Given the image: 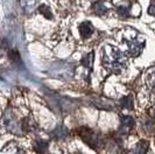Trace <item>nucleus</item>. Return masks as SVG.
Here are the masks:
<instances>
[{
  "label": "nucleus",
  "mask_w": 155,
  "mask_h": 154,
  "mask_svg": "<svg viewBox=\"0 0 155 154\" xmlns=\"http://www.w3.org/2000/svg\"><path fill=\"white\" fill-rule=\"evenodd\" d=\"M101 63L104 68L113 74H119L125 69L127 64V59L123 52L118 48L106 45L101 52Z\"/></svg>",
  "instance_id": "f257e3e1"
},
{
  "label": "nucleus",
  "mask_w": 155,
  "mask_h": 154,
  "mask_svg": "<svg viewBox=\"0 0 155 154\" xmlns=\"http://www.w3.org/2000/svg\"><path fill=\"white\" fill-rule=\"evenodd\" d=\"M79 136L83 138V140L87 145H90L91 147H97L99 144L98 136L94 132L91 131L90 129H81L79 130Z\"/></svg>",
  "instance_id": "f03ea898"
},
{
  "label": "nucleus",
  "mask_w": 155,
  "mask_h": 154,
  "mask_svg": "<svg viewBox=\"0 0 155 154\" xmlns=\"http://www.w3.org/2000/svg\"><path fill=\"white\" fill-rule=\"evenodd\" d=\"M78 33H79L81 38L87 40V38H90L93 35L94 27H93V25L90 21H83L78 26Z\"/></svg>",
  "instance_id": "7ed1b4c3"
},
{
  "label": "nucleus",
  "mask_w": 155,
  "mask_h": 154,
  "mask_svg": "<svg viewBox=\"0 0 155 154\" xmlns=\"http://www.w3.org/2000/svg\"><path fill=\"white\" fill-rule=\"evenodd\" d=\"M145 48V42H139L138 40L127 41V53L131 56H139Z\"/></svg>",
  "instance_id": "20e7f679"
},
{
  "label": "nucleus",
  "mask_w": 155,
  "mask_h": 154,
  "mask_svg": "<svg viewBox=\"0 0 155 154\" xmlns=\"http://www.w3.org/2000/svg\"><path fill=\"white\" fill-rule=\"evenodd\" d=\"M34 149L38 154H49V144L43 139H38L34 141Z\"/></svg>",
  "instance_id": "39448f33"
},
{
  "label": "nucleus",
  "mask_w": 155,
  "mask_h": 154,
  "mask_svg": "<svg viewBox=\"0 0 155 154\" xmlns=\"http://www.w3.org/2000/svg\"><path fill=\"white\" fill-rule=\"evenodd\" d=\"M134 126V120H133L132 117H128V116H125L121 118V126H120V132L123 133H127L133 129Z\"/></svg>",
  "instance_id": "423d86ee"
},
{
  "label": "nucleus",
  "mask_w": 155,
  "mask_h": 154,
  "mask_svg": "<svg viewBox=\"0 0 155 154\" xmlns=\"http://www.w3.org/2000/svg\"><path fill=\"white\" fill-rule=\"evenodd\" d=\"M107 9H109V8L106 7L105 2L101 1V0L96 1V2L92 5V11L97 14V15H105L106 12H107Z\"/></svg>",
  "instance_id": "0eeeda50"
},
{
  "label": "nucleus",
  "mask_w": 155,
  "mask_h": 154,
  "mask_svg": "<svg viewBox=\"0 0 155 154\" xmlns=\"http://www.w3.org/2000/svg\"><path fill=\"white\" fill-rule=\"evenodd\" d=\"M67 134H68V131L64 127H62V126L57 127L56 130L51 132V137L54 139H64L67 137Z\"/></svg>",
  "instance_id": "6e6552de"
},
{
  "label": "nucleus",
  "mask_w": 155,
  "mask_h": 154,
  "mask_svg": "<svg viewBox=\"0 0 155 154\" xmlns=\"http://www.w3.org/2000/svg\"><path fill=\"white\" fill-rule=\"evenodd\" d=\"M146 81H147V85L148 88L150 89V91L155 93V69L148 74Z\"/></svg>",
  "instance_id": "1a4fd4ad"
},
{
  "label": "nucleus",
  "mask_w": 155,
  "mask_h": 154,
  "mask_svg": "<svg viewBox=\"0 0 155 154\" xmlns=\"http://www.w3.org/2000/svg\"><path fill=\"white\" fill-rule=\"evenodd\" d=\"M81 63L87 68V69H91L92 68V64H93V53H90V54H86L83 59H82V61Z\"/></svg>",
  "instance_id": "9d476101"
},
{
  "label": "nucleus",
  "mask_w": 155,
  "mask_h": 154,
  "mask_svg": "<svg viewBox=\"0 0 155 154\" xmlns=\"http://www.w3.org/2000/svg\"><path fill=\"white\" fill-rule=\"evenodd\" d=\"M148 148V142L147 141H140L139 144L135 146V149L134 152L135 154H146Z\"/></svg>",
  "instance_id": "9b49d317"
},
{
  "label": "nucleus",
  "mask_w": 155,
  "mask_h": 154,
  "mask_svg": "<svg viewBox=\"0 0 155 154\" xmlns=\"http://www.w3.org/2000/svg\"><path fill=\"white\" fill-rule=\"evenodd\" d=\"M117 14L120 18H127L130 15V8L128 7H118L117 8Z\"/></svg>",
  "instance_id": "f8f14e48"
},
{
  "label": "nucleus",
  "mask_w": 155,
  "mask_h": 154,
  "mask_svg": "<svg viewBox=\"0 0 155 154\" xmlns=\"http://www.w3.org/2000/svg\"><path fill=\"white\" fill-rule=\"evenodd\" d=\"M120 105H121L124 109H131L133 105L132 98H131L130 96H128V97H124L123 99L120 100Z\"/></svg>",
  "instance_id": "ddd939ff"
},
{
  "label": "nucleus",
  "mask_w": 155,
  "mask_h": 154,
  "mask_svg": "<svg viewBox=\"0 0 155 154\" xmlns=\"http://www.w3.org/2000/svg\"><path fill=\"white\" fill-rule=\"evenodd\" d=\"M148 13H149L150 15L155 16V0L150 4V6H149V8H148Z\"/></svg>",
  "instance_id": "4468645a"
},
{
  "label": "nucleus",
  "mask_w": 155,
  "mask_h": 154,
  "mask_svg": "<svg viewBox=\"0 0 155 154\" xmlns=\"http://www.w3.org/2000/svg\"><path fill=\"white\" fill-rule=\"evenodd\" d=\"M154 118H155V108H154Z\"/></svg>",
  "instance_id": "2eb2a0df"
}]
</instances>
